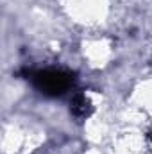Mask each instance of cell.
<instances>
[{
  "label": "cell",
  "instance_id": "obj_2",
  "mask_svg": "<svg viewBox=\"0 0 152 154\" xmlns=\"http://www.w3.org/2000/svg\"><path fill=\"white\" fill-rule=\"evenodd\" d=\"M70 111L75 118H88L93 111L91 100L84 93H77V95H74V99L70 102Z\"/></svg>",
  "mask_w": 152,
  "mask_h": 154
},
{
  "label": "cell",
  "instance_id": "obj_3",
  "mask_svg": "<svg viewBox=\"0 0 152 154\" xmlns=\"http://www.w3.org/2000/svg\"><path fill=\"white\" fill-rule=\"evenodd\" d=\"M149 138H150V140H152V133H150V136H149Z\"/></svg>",
  "mask_w": 152,
  "mask_h": 154
},
{
  "label": "cell",
  "instance_id": "obj_1",
  "mask_svg": "<svg viewBox=\"0 0 152 154\" xmlns=\"http://www.w3.org/2000/svg\"><path fill=\"white\" fill-rule=\"evenodd\" d=\"M32 82L47 97L63 95L74 82V75L65 70H41L32 75Z\"/></svg>",
  "mask_w": 152,
  "mask_h": 154
}]
</instances>
